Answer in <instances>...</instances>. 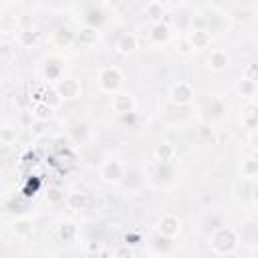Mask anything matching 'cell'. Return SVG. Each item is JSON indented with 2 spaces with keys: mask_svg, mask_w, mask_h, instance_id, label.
I'll use <instances>...</instances> for the list:
<instances>
[{
  "mask_svg": "<svg viewBox=\"0 0 258 258\" xmlns=\"http://www.w3.org/2000/svg\"><path fill=\"white\" fill-rule=\"evenodd\" d=\"M210 248L218 256H230V254H234L240 248L238 230H234L230 226H222V228L214 230L212 236H210Z\"/></svg>",
  "mask_w": 258,
  "mask_h": 258,
  "instance_id": "1",
  "label": "cell"
},
{
  "mask_svg": "<svg viewBox=\"0 0 258 258\" xmlns=\"http://www.w3.org/2000/svg\"><path fill=\"white\" fill-rule=\"evenodd\" d=\"M194 97H196V89H194V85L187 83V81H177V83L171 87V91H169V101H171L175 107H185V105H189V103L194 101Z\"/></svg>",
  "mask_w": 258,
  "mask_h": 258,
  "instance_id": "3",
  "label": "cell"
},
{
  "mask_svg": "<svg viewBox=\"0 0 258 258\" xmlns=\"http://www.w3.org/2000/svg\"><path fill=\"white\" fill-rule=\"evenodd\" d=\"M10 230H12V234H14L16 238L24 240V238H30V236H32V232H34V224H32L30 218H24V216H22V218H16V220L12 222Z\"/></svg>",
  "mask_w": 258,
  "mask_h": 258,
  "instance_id": "13",
  "label": "cell"
},
{
  "mask_svg": "<svg viewBox=\"0 0 258 258\" xmlns=\"http://www.w3.org/2000/svg\"><path fill=\"white\" fill-rule=\"evenodd\" d=\"M236 93H238V97H242V99H252V97L258 93V83H254V81L242 77V79L236 83Z\"/></svg>",
  "mask_w": 258,
  "mask_h": 258,
  "instance_id": "26",
  "label": "cell"
},
{
  "mask_svg": "<svg viewBox=\"0 0 258 258\" xmlns=\"http://www.w3.org/2000/svg\"><path fill=\"white\" fill-rule=\"evenodd\" d=\"M149 36L153 42L157 44H165L169 38H171V30L165 22H157V24H151V30H149Z\"/></svg>",
  "mask_w": 258,
  "mask_h": 258,
  "instance_id": "23",
  "label": "cell"
},
{
  "mask_svg": "<svg viewBox=\"0 0 258 258\" xmlns=\"http://www.w3.org/2000/svg\"><path fill=\"white\" fill-rule=\"evenodd\" d=\"M135 48H137V36L133 32H123L115 42V50L119 54H131Z\"/></svg>",
  "mask_w": 258,
  "mask_h": 258,
  "instance_id": "17",
  "label": "cell"
},
{
  "mask_svg": "<svg viewBox=\"0 0 258 258\" xmlns=\"http://www.w3.org/2000/svg\"><path fill=\"white\" fill-rule=\"evenodd\" d=\"M36 121H50L52 117H54V109L52 107H48L46 103H42V101H36L34 105H32V113H30Z\"/></svg>",
  "mask_w": 258,
  "mask_h": 258,
  "instance_id": "29",
  "label": "cell"
},
{
  "mask_svg": "<svg viewBox=\"0 0 258 258\" xmlns=\"http://www.w3.org/2000/svg\"><path fill=\"white\" fill-rule=\"evenodd\" d=\"M151 177H153V181L157 185L169 183L173 179V167H171V163H157L155 169H153V173H151Z\"/></svg>",
  "mask_w": 258,
  "mask_h": 258,
  "instance_id": "22",
  "label": "cell"
},
{
  "mask_svg": "<svg viewBox=\"0 0 258 258\" xmlns=\"http://www.w3.org/2000/svg\"><path fill=\"white\" fill-rule=\"evenodd\" d=\"M244 77L250 79V81H254V83H258V62H250V64H246V69H244Z\"/></svg>",
  "mask_w": 258,
  "mask_h": 258,
  "instance_id": "39",
  "label": "cell"
},
{
  "mask_svg": "<svg viewBox=\"0 0 258 258\" xmlns=\"http://www.w3.org/2000/svg\"><path fill=\"white\" fill-rule=\"evenodd\" d=\"M242 125L250 131H256L258 129V105H248L244 111H242V117H240Z\"/></svg>",
  "mask_w": 258,
  "mask_h": 258,
  "instance_id": "24",
  "label": "cell"
},
{
  "mask_svg": "<svg viewBox=\"0 0 258 258\" xmlns=\"http://www.w3.org/2000/svg\"><path fill=\"white\" fill-rule=\"evenodd\" d=\"M139 240H141V236H139L137 232H129V234H125V238H123V244L135 246V244H139Z\"/></svg>",
  "mask_w": 258,
  "mask_h": 258,
  "instance_id": "40",
  "label": "cell"
},
{
  "mask_svg": "<svg viewBox=\"0 0 258 258\" xmlns=\"http://www.w3.org/2000/svg\"><path fill=\"white\" fill-rule=\"evenodd\" d=\"M179 230H181V222H179V218H177L175 214H163V216L159 218L157 234L167 236V238L173 240V238L179 234Z\"/></svg>",
  "mask_w": 258,
  "mask_h": 258,
  "instance_id": "5",
  "label": "cell"
},
{
  "mask_svg": "<svg viewBox=\"0 0 258 258\" xmlns=\"http://www.w3.org/2000/svg\"><path fill=\"white\" fill-rule=\"evenodd\" d=\"M185 38L189 40V44L194 46V50H202L206 46H210L212 42V34L208 28H189V32L185 34Z\"/></svg>",
  "mask_w": 258,
  "mask_h": 258,
  "instance_id": "8",
  "label": "cell"
},
{
  "mask_svg": "<svg viewBox=\"0 0 258 258\" xmlns=\"http://www.w3.org/2000/svg\"><path fill=\"white\" fill-rule=\"evenodd\" d=\"M121 85H123V73L117 67L109 64V67H103L99 71V87H101L103 93L117 95L119 89H121Z\"/></svg>",
  "mask_w": 258,
  "mask_h": 258,
  "instance_id": "2",
  "label": "cell"
},
{
  "mask_svg": "<svg viewBox=\"0 0 258 258\" xmlns=\"http://www.w3.org/2000/svg\"><path fill=\"white\" fill-rule=\"evenodd\" d=\"M123 123H127V125H133V123H135V113L123 115Z\"/></svg>",
  "mask_w": 258,
  "mask_h": 258,
  "instance_id": "42",
  "label": "cell"
},
{
  "mask_svg": "<svg viewBox=\"0 0 258 258\" xmlns=\"http://www.w3.org/2000/svg\"><path fill=\"white\" fill-rule=\"evenodd\" d=\"M16 139H18V129L16 127L4 125L0 129V143L2 145H12V143H16Z\"/></svg>",
  "mask_w": 258,
  "mask_h": 258,
  "instance_id": "31",
  "label": "cell"
},
{
  "mask_svg": "<svg viewBox=\"0 0 258 258\" xmlns=\"http://www.w3.org/2000/svg\"><path fill=\"white\" fill-rule=\"evenodd\" d=\"M56 91H58V95L62 97V99H79L81 97V93H83V85H81V81L79 79H60L56 85Z\"/></svg>",
  "mask_w": 258,
  "mask_h": 258,
  "instance_id": "6",
  "label": "cell"
},
{
  "mask_svg": "<svg viewBox=\"0 0 258 258\" xmlns=\"http://www.w3.org/2000/svg\"><path fill=\"white\" fill-rule=\"evenodd\" d=\"M240 175L244 179H258V157H246L240 163Z\"/></svg>",
  "mask_w": 258,
  "mask_h": 258,
  "instance_id": "27",
  "label": "cell"
},
{
  "mask_svg": "<svg viewBox=\"0 0 258 258\" xmlns=\"http://www.w3.org/2000/svg\"><path fill=\"white\" fill-rule=\"evenodd\" d=\"M139 183H141V177H139L137 171H129V173L125 175V179H123V185H125V187H131V189L137 187Z\"/></svg>",
  "mask_w": 258,
  "mask_h": 258,
  "instance_id": "37",
  "label": "cell"
},
{
  "mask_svg": "<svg viewBox=\"0 0 258 258\" xmlns=\"http://www.w3.org/2000/svg\"><path fill=\"white\" fill-rule=\"evenodd\" d=\"M36 40H38V32H36L32 26H28V28H20V30L16 32V42H18L22 48H30V46H34Z\"/></svg>",
  "mask_w": 258,
  "mask_h": 258,
  "instance_id": "25",
  "label": "cell"
},
{
  "mask_svg": "<svg viewBox=\"0 0 258 258\" xmlns=\"http://www.w3.org/2000/svg\"><path fill=\"white\" fill-rule=\"evenodd\" d=\"M85 250L91 252V254H97V252L101 250V242H99V240H87V242H85Z\"/></svg>",
  "mask_w": 258,
  "mask_h": 258,
  "instance_id": "41",
  "label": "cell"
},
{
  "mask_svg": "<svg viewBox=\"0 0 258 258\" xmlns=\"http://www.w3.org/2000/svg\"><path fill=\"white\" fill-rule=\"evenodd\" d=\"M143 14H145V18H149L153 24L163 22V16H165V6H163L161 2H157V0H151V2H147V4L143 6Z\"/></svg>",
  "mask_w": 258,
  "mask_h": 258,
  "instance_id": "20",
  "label": "cell"
},
{
  "mask_svg": "<svg viewBox=\"0 0 258 258\" xmlns=\"http://www.w3.org/2000/svg\"><path fill=\"white\" fill-rule=\"evenodd\" d=\"M202 113H204V121L214 123V121H218V119L224 117V113H226V105H224L222 99H210V101L206 103V107H204Z\"/></svg>",
  "mask_w": 258,
  "mask_h": 258,
  "instance_id": "9",
  "label": "cell"
},
{
  "mask_svg": "<svg viewBox=\"0 0 258 258\" xmlns=\"http://www.w3.org/2000/svg\"><path fill=\"white\" fill-rule=\"evenodd\" d=\"M77 40V32H73L69 26H58L54 32H52V42L60 48H67L71 46L73 42Z\"/></svg>",
  "mask_w": 258,
  "mask_h": 258,
  "instance_id": "15",
  "label": "cell"
},
{
  "mask_svg": "<svg viewBox=\"0 0 258 258\" xmlns=\"http://www.w3.org/2000/svg\"><path fill=\"white\" fill-rule=\"evenodd\" d=\"M153 155H155L157 163H171V161L177 157V149H175L173 143H169V141H161V143L155 145Z\"/></svg>",
  "mask_w": 258,
  "mask_h": 258,
  "instance_id": "11",
  "label": "cell"
},
{
  "mask_svg": "<svg viewBox=\"0 0 258 258\" xmlns=\"http://www.w3.org/2000/svg\"><path fill=\"white\" fill-rule=\"evenodd\" d=\"M71 137H73L77 143H81V141L87 137V127H85V125H81V123H79V125H75V127H73V131H71Z\"/></svg>",
  "mask_w": 258,
  "mask_h": 258,
  "instance_id": "38",
  "label": "cell"
},
{
  "mask_svg": "<svg viewBox=\"0 0 258 258\" xmlns=\"http://www.w3.org/2000/svg\"><path fill=\"white\" fill-rule=\"evenodd\" d=\"M42 77L50 83H58L62 79V64L58 58H48L42 67Z\"/></svg>",
  "mask_w": 258,
  "mask_h": 258,
  "instance_id": "16",
  "label": "cell"
},
{
  "mask_svg": "<svg viewBox=\"0 0 258 258\" xmlns=\"http://www.w3.org/2000/svg\"><path fill=\"white\" fill-rule=\"evenodd\" d=\"M38 101H42V103H46L48 107L56 109V107H60V105H62V101H64V99L58 95L56 87H48V89H44L42 93H38Z\"/></svg>",
  "mask_w": 258,
  "mask_h": 258,
  "instance_id": "28",
  "label": "cell"
},
{
  "mask_svg": "<svg viewBox=\"0 0 258 258\" xmlns=\"http://www.w3.org/2000/svg\"><path fill=\"white\" fill-rule=\"evenodd\" d=\"M238 236H240V242L258 244V224L254 220H246L242 224V228L238 230Z\"/></svg>",
  "mask_w": 258,
  "mask_h": 258,
  "instance_id": "19",
  "label": "cell"
},
{
  "mask_svg": "<svg viewBox=\"0 0 258 258\" xmlns=\"http://www.w3.org/2000/svg\"><path fill=\"white\" fill-rule=\"evenodd\" d=\"M113 258H135V250L129 244H119L113 250Z\"/></svg>",
  "mask_w": 258,
  "mask_h": 258,
  "instance_id": "35",
  "label": "cell"
},
{
  "mask_svg": "<svg viewBox=\"0 0 258 258\" xmlns=\"http://www.w3.org/2000/svg\"><path fill=\"white\" fill-rule=\"evenodd\" d=\"M105 20H107V16H105L103 8H99V6H93V8H89V10L83 14L85 26H91V28H97V30L105 24Z\"/></svg>",
  "mask_w": 258,
  "mask_h": 258,
  "instance_id": "14",
  "label": "cell"
},
{
  "mask_svg": "<svg viewBox=\"0 0 258 258\" xmlns=\"http://www.w3.org/2000/svg\"><path fill=\"white\" fill-rule=\"evenodd\" d=\"M252 196H254V202H256V204H258V185H256V187H254V191H252Z\"/></svg>",
  "mask_w": 258,
  "mask_h": 258,
  "instance_id": "43",
  "label": "cell"
},
{
  "mask_svg": "<svg viewBox=\"0 0 258 258\" xmlns=\"http://www.w3.org/2000/svg\"><path fill=\"white\" fill-rule=\"evenodd\" d=\"M149 244H151V248H153L157 254H167V252L173 248V240L167 238V236H161V234H155Z\"/></svg>",
  "mask_w": 258,
  "mask_h": 258,
  "instance_id": "30",
  "label": "cell"
},
{
  "mask_svg": "<svg viewBox=\"0 0 258 258\" xmlns=\"http://www.w3.org/2000/svg\"><path fill=\"white\" fill-rule=\"evenodd\" d=\"M101 179L107 181V183H123L127 171H125V165L119 161V159H107L101 163Z\"/></svg>",
  "mask_w": 258,
  "mask_h": 258,
  "instance_id": "4",
  "label": "cell"
},
{
  "mask_svg": "<svg viewBox=\"0 0 258 258\" xmlns=\"http://www.w3.org/2000/svg\"><path fill=\"white\" fill-rule=\"evenodd\" d=\"M228 64H230V56H228L226 50H222V48H214V50L210 52V56H208V69H210V71H214V73H222V71L228 69Z\"/></svg>",
  "mask_w": 258,
  "mask_h": 258,
  "instance_id": "10",
  "label": "cell"
},
{
  "mask_svg": "<svg viewBox=\"0 0 258 258\" xmlns=\"http://www.w3.org/2000/svg\"><path fill=\"white\" fill-rule=\"evenodd\" d=\"M196 137L200 141H210L214 137V125L208 123V121H202L198 127H196Z\"/></svg>",
  "mask_w": 258,
  "mask_h": 258,
  "instance_id": "33",
  "label": "cell"
},
{
  "mask_svg": "<svg viewBox=\"0 0 258 258\" xmlns=\"http://www.w3.org/2000/svg\"><path fill=\"white\" fill-rule=\"evenodd\" d=\"M77 234H79V230H77V226L73 224V222H60L58 226H56V238H58V242H62V244H71V242H75L77 240Z\"/></svg>",
  "mask_w": 258,
  "mask_h": 258,
  "instance_id": "18",
  "label": "cell"
},
{
  "mask_svg": "<svg viewBox=\"0 0 258 258\" xmlns=\"http://www.w3.org/2000/svg\"><path fill=\"white\" fill-rule=\"evenodd\" d=\"M30 131H32V135H36V137H40V135H46L48 131H50V121H32L30 123Z\"/></svg>",
  "mask_w": 258,
  "mask_h": 258,
  "instance_id": "34",
  "label": "cell"
},
{
  "mask_svg": "<svg viewBox=\"0 0 258 258\" xmlns=\"http://www.w3.org/2000/svg\"><path fill=\"white\" fill-rule=\"evenodd\" d=\"M46 202H48L50 206H58V204L67 202V194H64L60 187L52 185V187H48V189H46Z\"/></svg>",
  "mask_w": 258,
  "mask_h": 258,
  "instance_id": "32",
  "label": "cell"
},
{
  "mask_svg": "<svg viewBox=\"0 0 258 258\" xmlns=\"http://www.w3.org/2000/svg\"><path fill=\"white\" fill-rule=\"evenodd\" d=\"M99 36H101V32L97 30V28H91V26H83L79 32H77V44L79 46H93V44H97L99 42Z\"/></svg>",
  "mask_w": 258,
  "mask_h": 258,
  "instance_id": "21",
  "label": "cell"
},
{
  "mask_svg": "<svg viewBox=\"0 0 258 258\" xmlns=\"http://www.w3.org/2000/svg\"><path fill=\"white\" fill-rule=\"evenodd\" d=\"M111 107H113L115 113H119L123 117V115L135 113V99L129 93H117V95H113Z\"/></svg>",
  "mask_w": 258,
  "mask_h": 258,
  "instance_id": "7",
  "label": "cell"
},
{
  "mask_svg": "<svg viewBox=\"0 0 258 258\" xmlns=\"http://www.w3.org/2000/svg\"><path fill=\"white\" fill-rule=\"evenodd\" d=\"M175 48H177V52H179V54H189V52H194V46L189 44V40H187L185 36L177 38V42H175Z\"/></svg>",
  "mask_w": 258,
  "mask_h": 258,
  "instance_id": "36",
  "label": "cell"
},
{
  "mask_svg": "<svg viewBox=\"0 0 258 258\" xmlns=\"http://www.w3.org/2000/svg\"><path fill=\"white\" fill-rule=\"evenodd\" d=\"M64 206H67L71 212H83V210L89 208V196H87L85 191H77V189H75V191H69Z\"/></svg>",
  "mask_w": 258,
  "mask_h": 258,
  "instance_id": "12",
  "label": "cell"
},
{
  "mask_svg": "<svg viewBox=\"0 0 258 258\" xmlns=\"http://www.w3.org/2000/svg\"><path fill=\"white\" fill-rule=\"evenodd\" d=\"M69 258H79V256H69Z\"/></svg>",
  "mask_w": 258,
  "mask_h": 258,
  "instance_id": "44",
  "label": "cell"
}]
</instances>
